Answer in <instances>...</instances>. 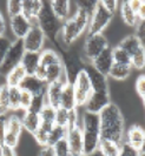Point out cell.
<instances>
[{
  "label": "cell",
  "instance_id": "1",
  "mask_svg": "<svg viewBox=\"0 0 145 156\" xmlns=\"http://www.w3.org/2000/svg\"><path fill=\"white\" fill-rule=\"evenodd\" d=\"M102 140L124 143V116L121 108L111 102L99 114Z\"/></svg>",
  "mask_w": 145,
  "mask_h": 156
},
{
  "label": "cell",
  "instance_id": "2",
  "mask_svg": "<svg viewBox=\"0 0 145 156\" xmlns=\"http://www.w3.org/2000/svg\"><path fill=\"white\" fill-rule=\"evenodd\" d=\"M91 16L81 8L76 9V13L63 23L60 30V38L65 46H71L76 40L79 39L83 33L87 31Z\"/></svg>",
  "mask_w": 145,
  "mask_h": 156
},
{
  "label": "cell",
  "instance_id": "3",
  "mask_svg": "<svg viewBox=\"0 0 145 156\" xmlns=\"http://www.w3.org/2000/svg\"><path fill=\"white\" fill-rule=\"evenodd\" d=\"M80 127L83 132V139H84L85 154H92L97 151L102 141L99 115L84 112L81 116Z\"/></svg>",
  "mask_w": 145,
  "mask_h": 156
},
{
  "label": "cell",
  "instance_id": "4",
  "mask_svg": "<svg viewBox=\"0 0 145 156\" xmlns=\"http://www.w3.org/2000/svg\"><path fill=\"white\" fill-rule=\"evenodd\" d=\"M37 25L44 32L45 37L51 39L52 41H56L57 37L60 34L63 23L54 16V13L50 7L48 1H44V6L41 8L38 19H37Z\"/></svg>",
  "mask_w": 145,
  "mask_h": 156
},
{
  "label": "cell",
  "instance_id": "5",
  "mask_svg": "<svg viewBox=\"0 0 145 156\" xmlns=\"http://www.w3.org/2000/svg\"><path fill=\"white\" fill-rule=\"evenodd\" d=\"M25 52L26 51H25L23 40L16 39L14 41H12V45L9 47L7 54H6L4 61L0 66V75H5L6 76L13 68L19 66L21 63Z\"/></svg>",
  "mask_w": 145,
  "mask_h": 156
},
{
  "label": "cell",
  "instance_id": "6",
  "mask_svg": "<svg viewBox=\"0 0 145 156\" xmlns=\"http://www.w3.org/2000/svg\"><path fill=\"white\" fill-rule=\"evenodd\" d=\"M109 47V42L103 34H87L83 46L84 58L91 63Z\"/></svg>",
  "mask_w": 145,
  "mask_h": 156
},
{
  "label": "cell",
  "instance_id": "7",
  "mask_svg": "<svg viewBox=\"0 0 145 156\" xmlns=\"http://www.w3.org/2000/svg\"><path fill=\"white\" fill-rule=\"evenodd\" d=\"M113 18V14L107 12L102 5L100 1H98L96 9L93 14L90 18L89 28H87V34H103V31L109 26Z\"/></svg>",
  "mask_w": 145,
  "mask_h": 156
},
{
  "label": "cell",
  "instance_id": "8",
  "mask_svg": "<svg viewBox=\"0 0 145 156\" xmlns=\"http://www.w3.org/2000/svg\"><path fill=\"white\" fill-rule=\"evenodd\" d=\"M74 93H76V101L77 106H85L86 101L89 100L90 95L92 93V85L85 69L80 70L77 75V78L73 82Z\"/></svg>",
  "mask_w": 145,
  "mask_h": 156
},
{
  "label": "cell",
  "instance_id": "9",
  "mask_svg": "<svg viewBox=\"0 0 145 156\" xmlns=\"http://www.w3.org/2000/svg\"><path fill=\"white\" fill-rule=\"evenodd\" d=\"M23 129H24V127H23L21 117L17 114L9 115L7 120V126H6L4 144L12 147V148H16L19 143V137L21 135Z\"/></svg>",
  "mask_w": 145,
  "mask_h": 156
},
{
  "label": "cell",
  "instance_id": "10",
  "mask_svg": "<svg viewBox=\"0 0 145 156\" xmlns=\"http://www.w3.org/2000/svg\"><path fill=\"white\" fill-rule=\"evenodd\" d=\"M46 37L44 32L38 25H33L32 28L27 33V35L23 39L24 47L26 52H35V53H41L44 51V45H45Z\"/></svg>",
  "mask_w": 145,
  "mask_h": 156
},
{
  "label": "cell",
  "instance_id": "11",
  "mask_svg": "<svg viewBox=\"0 0 145 156\" xmlns=\"http://www.w3.org/2000/svg\"><path fill=\"white\" fill-rule=\"evenodd\" d=\"M66 141H67V144H69V148H70L71 156L85 155L84 139H83V132H81L80 123L78 126H74L72 128L67 129Z\"/></svg>",
  "mask_w": 145,
  "mask_h": 156
},
{
  "label": "cell",
  "instance_id": "12",
  "mask_svg": "<svg viewBox=\"0 0 145 156\" xmlns=\"http://www.w3.org/2000/svg\"><path fill=\"white\" fill-rule=\"evenodd\" d=\"M84 69L87 73L90 78L91 85H92V92L110 93L109 92V85H107V76H105L100 72H98L91 63H86Z\"/></svg>",
  "mask_w": 145,
  "mask_h": 156
},
{
  "label": "cell",
  "instance_id": "13",
  "mask_svg": "<svg viewBox=\"0 0 145 156\" xmlns=\"http://www.w3.org/2000/svg\"><path fill=\"white\" fill-rule=\"evenodd\" d=\"M110 103H111L110 93H96V92H92L91 95H90L89 100L85 103L84 108H85V112H87V113L99 114Z\"/></svg>",
  "mask_w": 145,
  "mask_h": 156
},
{
  "label": "cell",
  "instance_id": "14",
  "mask_svg": "<svg viewBox=\"0 0 145 156\" xmlns=\"http://www.w3.org/2000/svg\"><path fill=\"white\" fill-rule=\"evenodd\" d=\"M66 81L61 80V81H56L52 83H48L47 88H46V103L48 106H51L52 108L58 109L60 108V101H61V94H63V89H64Z\"/></svg>",
  "mask_w": 145,
  "mask_h": 156
},
{
  "label": "cell",
  "instance_id": "15",
  "mask_svg": "<svg viewBox=\"0 0 145 156\" xmlns=\"http://www.w3.org/2000/svg\"><path fill=\"white\" fill-rule=\"evenodd\" d=\"M32 26L33 23L28 19H26L23 14L9 19V27H11L13 35L16 37V39H24L27 35V33L30 32V30L32 28Z\"/></svg>",
  "mask_w": 145,
  "mask_h": 156
},
{
  "label": "cell",
  "instance_id": "16",
  "mask_svg": "<svg viewBox=\"0 0 145 156\" xmlns=\"http://www.w3.org/2000/svg\"><path fill=\"white\" fill-rule=\"evenodd\" d=\"M19 88L35 96V95H41V94L46 93L47 83L40 79H38L35 75H26V78L23 80Z\"/></svg>",
  "mask_w": 145,
  "mask_h": 156
},
{
  "label": "cell",
  "instance_id": "17",
  "mask_svg": "<svg viewBox=\"0 0 145 156\" xmlns=\"http://www.w3.org/2000/svg\"><path fill=\"white\" fill-rule=\"evenodd\" d=\"M113 56H112V48L109 47L106 48L102 54H99L96 59L91 62V65L96 68L98 72H100L103 75L107 76L110 70L113 66Z\"/></svg>",
  "mask_w": 145,
  "mask_h": 156
},
{
  "label": "cell",
  "instance_id": "18",
  "mask_svg": "<svg viewBox=\"0 0 145 156\" xmlns=\"http://www.w3.org/2000/svg\"><path fill=\"white\" fill-rule=\"evenodd\" d=\"M145 141V129L140 126H132L130 127L126 133V140H124L125 143H128L131 148H133L137 151H140L143 148Z\"/></svg>",
  "mask_w": 145,
  "mask_h": 156
},
{
  "label": "cell",
  "instance_id": "19",
  "mask_svg": "<svg viewBox=\"0 0 145 156\" xmlns=\"http://www.w3.org/2000/svg\"><path fill=\"white\" fill-rule=\"evenodd\" d=\"M44 6V1L40 0H26L23 1V16L28 19L33 25H37V19Z\"/></svg>",
  "mask_w": 145,
  "mask_h": 156
},
{
  "label": "cell",
  "instance_id": "20",
  "mask_svg": "<svg viewBox=\"0 0 145 156\" xmlns=\"http://www.w3.org/2000/svg\"><path fill=\"white\" fill-rule=\"evenodd\" d=\"M50 2V7L52 9V12L54 13V16L64 23L70 18V12H71V1L67 0H52L48 1Z\"/></svg>",
  "mask_w": 145,
  "mask_h": 156
},
{
  "label": "cell",
  "instance_id": "21",
  "mask_svg": "<svg viewBox=\"0 0 145 156\" xmlns=\"http://www.w3.org/2000/svg\"><path fill=\"white\" fill-rule=\"evenodd\" d=\"M60 107L66 110H73L77 109V101H76V93H74V87L72 83L66 82L63 94H61V101H60Z\"/></svg>",
  "mask_w": 145,
  "mask_h": 156
},
{
  "label": "cell",
  "instance_id": "22",
  "mask_svg": "<svg viewBox=\"0 0 145 156\" xmlns=\"http://www.w3.org/2000/svg\"><path fill=\"white\" fill-rule=\"evenodd\" d=\"M20 65L24 67L27 75H34L37 68L40 66V53L25 52Z\"/></svg>",
  "mask_w": 145,
  "mask_h": 156
},
{
  "label": "cell",
  "instance_id": "23",
  "mask_svg": "<svg viewBox=\"0 0 145 156\" xmlns=\"http://www.w3.org/2000/svg\"><path fill=\"white\" fill-rule=\"evenodd\" d=\"M21 121H23V127H24V129H26L30 134L34 135L35 132L39 129V127H40V125H41L40 114L27 110V112L24 113V115L21 117Z\"/></svg>",
  "mask_w": 145,
  "mask_h": 156
},
{
  "label": "cell",
  "instance_id": "24",
  "mask_svg": "<svg viewBox=\"0 0 145 156\" xmlns=\"http://www.w3.org/2000/svg\"><path fill=\"white\" fill-rule=\"evenodd\" d=\"M46 68V83H52L56 81H61L65 80L66 81V75H65V67L64 63H57V65H52L45 67ZM67 82V81H66Z\"/></svg>",
  "mask_w": 145,
  "mask_h": 156
},
{
  "label": "cell",
  "instance_id": "25",
  "mask_svg": "<svg viewBox=\"0 0 145 156\" xmlns=\"http://www.w3.org/2000/svg\"><path fill=\"white\" fill-rule=\"evenodd\" d=\"M119 5H121V16L124 23L129 27H137L139 20H138L137 14L130 7L129 1H121L119 2Z\"/></svg>",
  "mask_w": 145,
  "mask_h": 156
},
{
  "label": "cell",
  "instance_id": "26",
  "mask_svg": "<svg viewBox=\"0 0 145 156\" xmlns=\"http://www.w3.org/2000/svg\"><path fill=\"white\" fill-rule=\"evenodd\" d=\"M26 75H27V73L24 69V67L21 65H19L6 75V82L5 83L8 87H19L20 83L23 82V80L26 78Z\"/></svg>",
  "mask_w": 145,
  "mask_h": 156
},
{
  "label": "cell",
  "instance_id": "27",
  "mask_svg": "<svg viewBox=\"0 0 145 156\" xmlns=\"http://www.w3.org/2000/svg\"><path fill=\"white\" fill-rule=\"evenodd\" d=\"M121 146L123 144H119L113 141L102 140L98 150L103 156H121Z\"/></svg>",
  "mask_w": 145,
  "mask_h": 156
},
{
  "label": "cell",
  "instance_id": "28",
  "mask_svg": "<svg viewBox=\"0 0 145 156\" xmlns=\"http://www.w3.org/2000/svg\"><path fill=\"white\" fill-rule=\"evenodd\" d=\"M118 47L121 48L123 51H125L130 56H132V55L135 54L138 49L142 47V44H140L139 39L133 34V35H129V37L124 38V39L119 42Z\"/></svg>",
  "mask_w": 145,
  "mask_h": 156
},
{
  "label": "cell",
  "instance_id": "29",
  "mask_svg": "<svg viewBox=\"0 0 145 156\" xmlns=\"http://www.w3.org/2000/svg\"><path fill=\"white\" fill-rule=\"evenodd\" d=\"M63 62V58L54 49H44L40 53V65L44 67H48L52 65Z\"/></svg>",
  "mask_w": 145,
  "mask_h": 156
},
{
  "label": "cell",
  "instance_id": "30",
  "mask_svg": "<svg viewBox=\"0 0 145 156\" xmlns=\"http://www.w3.org/2000/svg\"><path fill=\"white\" fill-rule=\"evenodd\" d=\"M132 67L128 66V65H119V63H113L112 68L110 70L109 75L110 78H112L113 80H117V81H123L125 79L129 78L130 73H131Z\"/></svg>",
  "mask_w": 145,
  "mask_h": 156
},
{
  "label": "cell",
  "instance_id": "31",
  "mask_svg": "<svg viewBox=\"0 0 145 156\" xmlns=\"http://www.w3.org/2000/svg\"><path fill=\"white\" fill-rule=\"evenodd\" d=\"M56 110L52 108L51 106L46 105L43 110L40 112V119H41V125L53 128L56 126Z\"/></svg>",
  "mask_w": 145,
  "mask_h": 156
},
{
  "label": "cell",
  "instance_id": "32",
  "mask_svg": "<svg viewBox=\"0 0 145 156\" xmlns=\"http://www.w3.org/2000/svg\"><path fill=\"white\" fill-rule=\"evenodd\" d=\"M20 95L21 89L19 87H8L9 110H20Z\"/></svg>",
  "mask_w": 145,
  "mask_h": 156
},
{
  "label": "cell",
  "instance_id": "33",
  "mask_svg": "<svg viewBox=\"0 0 145 156\" xmlns=\"http://www.w3.org/2000/svg\"><path fill=\"white\" fill-rule=\"evenodd\" d=\"M9 112V99H8V86L6 83L0 85V115H7Z\"/></svg>",
  "mask_w": 145,
  "mask_h": 156
},
{
  "label": "cell",
  "instance_id": "34",
  "mask_svg": "<svg viewBox=\"0 0 145 156\" xmlns=\"http://www.w3.org/2000/svg\"><path fill=\"white\" fill-rule=\"evenodd\" d=\"M66 133H67V129L66 128L59 127V126H54L52 128V130L50 132V135H48L47 146L53 147L57 142H59L60 140H63V139L66 137Z\"/></svg>",
  "mask_w": 145,
  "mask_h": 156
},
{
  "label": "cell",
  "instance_id": "35",
  "mask_svg": "<svg viewBox=\"0 0 145 156\" xmlns=\"http://www.w3.org/2000/svg\"><path fill=\"white\" fill-rule=\"evenodd\" d=\"M112 56H113V62L114 63L131 66V56L125 51H123L121 48H119L118 46L112 48Z\"/></svg>",
  "mask_w": 145,
  "mask_h": 156
},
{
  "label": "cell",
  "instance_id": "36",
  "mask_svg": "<svg viewBox=\"0 0 145 156\" xmlns=\"http://www.w3.org/2000/svg\"><path fill=\"white\" fill-rule=\"evenodd\" d=\"M131 66L136 69H144L145 68V47L142 46L131 56Z\"/></svg>",
  "mask_w": 145,
  "mask_h": 156
},
{
  "label": "cell",
  "instance_id": "37",
  "mask_svg": "<svg viewBox=\"0 0 145 156\" xmlns=\"http://www.w3.org/2000/svg\"><path fill=\"white\" fill-rule=\"evenodd\" d=\"M52 130V128L50 127H46L44 125H40L39 129L35 132V134L33 135V137L35 139L37 143L40 144L41 147L43 146H47V141H48V135H50V132Z\"/></svg>",
  "mask_w": 145,
  "mask_h": 156
},
{
  "label": "cell",
  "instance_id": "38",
  "mask_svg": "<svg viewBox=\"0 0 145 156\" xmlns=\"http://www.w3.org/2000/svg\"><path fill=\"white\" fill-rule=\"evenodd\" d=\"M6 9H7V14L9 19L17 16H20V14H23V1L9 0L6 4Z\"/></svg>",
  "mask_w": 145,
  "mask_h": 156
},
{
  "label": "cell",
  "instance_id": "39",
  "mask_svg": "<svg viewBox=\"0 0 145 156\" xmlns=\"http://www.w3.org/2000/svg\"><path fill=\"white\" fill-rule=\"evenodd\" d=\"M46 96L45 94H41V95H35L33 96L32 100V105L30 107V112H33V113H38L40 114V112L43 110V108L46 106Z\"/></svg>",
  "mask_w": 145,
  "mask_h": 156
},
{
  "label": "cell",
  "instance_id": "40",
  "mask_svg": "<svg viewBox=\"0 0 145 156\" xmlns=\"http://www.w3.org/2000/svg\"><path fill=\"white\" fill-rule=\"evenodd\" d=\"M67 125H69V110L60 107L56 110V126L67 129Z\"/></svg>",
  "mask_w": 145,
  "mask_h": 156
},
{
  "label": "cell",
  "instance_id": "41",
  "mask_svg": "<svg viewBox=\"0 0 145 156\" xmlns=\"http://www.w3.org/2000/svg\"><path fill=\"white\" fill-rule=\"evenodd\" d=\"M53 149H54L56 156H71V153H70V148H69L66 137L63 139V140H60L59 142H57L56 144L53 146Z\"/></svg>",
  "mask_w": 145,
  "mask_h": 156
},
{
  "label": "cell",
  "instance_id": "42",
  "mask_svg": "<svg viewBox=\"0 0 145 156\" xmlns=\"http://www.w3.org/2000/svg\"><path fill=\"white\" fill-rule=\"evenodd\" d=\"M32 94L28 93V92H25V90H21V95H20V110L27 112V110L30 109L31 105H32Z\"/></svg>",
  "mask_w": 145,
  "mask_h": 156
},
{
  "label": "cell",
  "instance_id": "43",
  "mask_svg": "<svg viewBox=\"0 0 145 156\" xmlns=\"http://www.w3.org/2000/svg\"><path fill=\"white\" fill-rule=\"evenodd\" d=\"M97 5H98V1H92V0H90V1H77V7L85 11L90 16L93 14Z\"/></svg>",
  "mask_w": 145,
  "mask_h": 156
},
{
  "label": "cell",
  "instance_id": "44",
  "mask_svg": "<svg viewBox=\"0 0 145 156\" xmlns=\"http://www.w3.org/2000/svg\"><path fill=\"white\" fill-rule=\"evenodd\" d=\"M12 45V41L9 39H7L6 37H0V66L4 61L5 56L7 54L8 49Z\"/></svg>",
  "mask_w": 145,
  "mask_h": 156
},
{
  "label": "cell",
  "instance_id": "45",
  "mask_svg": "<svg viewBox=\"0 0 145 156\" xmlns=\"http://www.w3.org/2000/svg\"><path fill=\"white\" fill-rule=\"evenodd\" d=\"M100 2L104 6L105 9L107 12H110L111 14H113V16H114L116 11L118 9V6H119V1H116V0H103Z\"/></svg>",
  "mask_w": 145,
  "mask_h": 156
},
{
  "label": "cell",
  "instance_id": "46",
  "mask_svg": "<svg viewBox=\"0 0 145 156\" xmlns=\"http://www.w3.org/2000/svg\"><path fill=\"white\" fill-rule=\"evenodd\" d=\"M135 35L139 39L142 46L145 47V20L144 21H139V23L136 27V34Z\"/></svg>",
  "mask_w": 145,
  "mask_h": 156
},
{
  "label": "cell",
  "instance_id": "47",
  "mask_svg": "<svg viewBox=\"0 0 145 156\" xmlns=\"http://www.w3.org/2000/svg\"><path fill=\"white\" fill-rule=\"evenodd\" d=\"M136 92L142 99L145 96V74L138 76L136 80Z\"/></svg>",
  "mask_w": 145,
  "mask_h": 156
},
{
  "label": "cell",
  "instance_id": "48",
  "mask_svg": "<svg viewBox=\"0 0 145 156\" xmlns=\"http://www.w3.org/2000/svg\"><path fill=\"white\" fill-rule=\"evenodd\" d=\"M80 123L79 121V115H78V110L73 109L69 112V125H67V129L72 128L74 126H78Z\"/></svg>",
  "mask_w": 145,
  "mask_h": 156
},
{
  "label": "cell",
  "instance_id": "49",
  "mask_svg": "<svg viewBox=\"0 0 145 156\" xmlns=\"http://www.w3.org/2000/svg\"><path fill=\"white\" fill-rule=\"evenodd\" d=\"M7 115H0V146L4 144L5 133H6V126H7Z\"/></svg>",
  "mask_w": 145,
  "mask_h": 156
},
{
  "label": "cell",
  "instance_id": "50",
  "mask_svg": "<svg viewBox=\"0 0 145 156\" xmlns=\"http://www.w3.org/2000/svg\"><path fill=\"white\" fill-rule=\"evenodd\" d=\"M121 156H138V151L135 150L133 148H131L128 143H123L121 146Z\"/></svg>",
  "mask_w": 145,
  "mask_h": 156
},
{
  "label": "cell",
  "instance_id": "51",
  "mask_svg": "<svg viewBox=\"0 0 145 156\" xmlns=\"http://www.w3.org/2000/svg\"><path fill=\"white\" fill-rule=\"evenodd\" d=\"M0 156H17V154L14 148L2 144L0 146Z\"/></svg>",
  "mask_w": 145,
  "mask_h": 156
},
{
  "label": "cell",
  "instance_id": "52",
  "mask_svg": "<svg viewBox=\"0 0 145 156\" xmlns=\"http://www.w3.org/2000/svg\"><path fill=\"white\" fill-rule=\"evenodd\" d=\"M38 156H56L54 154V149L51 146H43L39 150Z\"/></svg>",
  "mask_w": 145,
  "mask_h": 156
},
{
  "label": "cell",
  "instance_id": "53",
  "mask_svg": "<svg viewBox=\"0 0 145 156\" xmlns=\"http://www.w3.org/2000/svg\"><path fill=\"white\" fill-rule=\"evenodd\" d=\"M34 75H35L38 79H40V80H43V81H45V80H46V68L40 65V66L37 68L35 73H34Z\"/></svg>",
  "mask_w": 145,
  "mask_h": 156
},
{
  "label": "cell",
  "instance_id": "54",
  "mask_svg": "<svg viewBox=\"0 0 145 156\" xmlns=\"http://www.w3.org/2000/svg\"><path fill=\"white\" fill-rule=\"evenodd\" d=\"M6 33V20L0 11V37H5Z\"/></svg>",
  "mask_w": 145,
  "mask_h": 156
},
{
  "label": "cell",
  "instance_id": "55",
  "mask_svg": "<svg viewBox=\"0 0 145 156\" xmlns=\"http://www.w3.org/2000/svg\"><path fill=\"white\" fill-rule=\"evenodd\" d=\"M137 16L139 21H144L145 20V1H142V5H140V7L137 12Z\"/></svg>",
  "mask_w": 145,
  "mask_h": 156
},
{
  "label": "cell",
  "instance_id": "56",
  "mask_svg": "<svg viewBox=\"0 0 145 156\" xmlns=\"http://www.w3.org/2000/svg\"><path fill=\"white\" fill-rule=\"evenodd\" d=\"M130 4V7L133 9V12L137 14L138 9H139V7H140V5H142V1L140 0H131V1H129Z\"/></svg>",
  "mask_w": 145,
  "mask_h": 156
},
{
  "label": "cell",
  "instance_id": "57",
  "mask_svg": "<svg viewBox=\"0 0 145 156\" xmlns=\"http://www.w3.org/2000/svg\"><path fill=\"white\" fill-rule=\"evenodd\" d=\"M83 156H103V155L100 154V151H99V150H97V151L92 153V154H85V155H83Z\"/></svg>",
  "mask_w": 145,
  "mask_h": 156
},
{
  "label": "cell",
  "instance_id": "58",
  "mask_svg": "<svg viewBox=\"0 0 145 156\" xmlns=\"http://www.w3.org/2000/svg\"><path fill=\"white\" fill-rule=\"evenodd\" d=\"M138 156H145V150H140V151H138Z\"/></svg>",
  "mask_w": 145,
  "mask_h": 156
},
{
  "label": "cell",
  "instance_id": "59",
  "mask_svg": "<svg viewBox=\"0 0 145 156\" xmlns=\"http://www.w3.org/2000/svg\"><path fill=\"white\" fill-rule=\"evenodd\" d=\"M142 150H145V141H144V144H143V148H142Z\"/></svg>",
  "mask_w": 145,
  "mask_h": 156
},
{
  "label": "cell",
  "instance_id": "60",
  "mask_svg": "<svg viewBox=\"0 0 145 156\" xmlns=\"http://www.w3.org/2000/svg\"><path fill=\"white\" fill-rule=\"evenodd\" d=\"M143 102H144V106H145V96L143 98Z\"/></svg>",
  "mask_w": 145,
  "mask_h": 156
}]
</instances>
